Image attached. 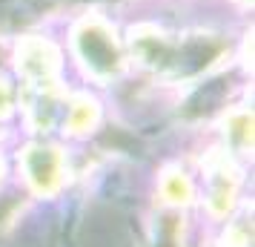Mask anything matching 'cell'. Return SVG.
<instances>
[{
  "mask_svg": "<svg viewBox=\"0 0 255 247\" xmlns=\"http://www.w3.org/2000/svg\"><path fill=\"white\" fill-rule=\"evenodd\" d=\"M81 43L86 46V58L92 60L95 66H98V63H106L109 69L115 66V60H118L115 43H112V40H109V35H106V32H101L98 26H89V32H86V35H81Z\"/></svg>",
  "mask_w": 255,
  "mask_h": 247,
  "instance_id": "1",
  "label": "cell"
}]
</instances>
